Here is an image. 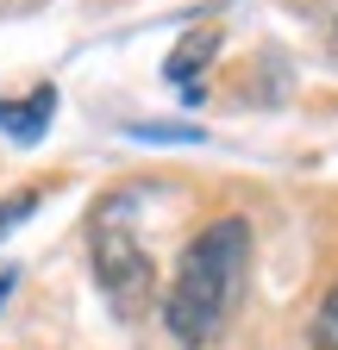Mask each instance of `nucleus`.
<instances>
[{"instance_id":"f257e3e1","label":"nucleus","mask_w":338,"mask_h":350,"mask_svg":"<svg viewBox=\"0 0 338 350\" xmlns=\"http://www.w3.org/2000/svg\"><path fill=\"white\" fill-rule=\"evenodd\" d=\"M244 262H250V226L244 219H213L200 226L176 262V282H169V300H163V325L176 344L200 350L213 344L238 306V288H244Z\"/></svg>"},{"instance_id":"f03ea898","label":"nucleus","mask_w":338,"mask_h":350,"mask_svg":"<svg viewBox=\"0 0 338 350\" xmlns=\"http://www.w3.org/2000/svg\"><path fill=\"white\" fill-rule=\"evenodd\" d=\"M94 275L107 288V300L119 306L125 319H138L151 306V288H157V269H151V250L132 238V226L119 219V200L101 206L94 219Z\"/></svg>"},{"instance_id":"7ed1b4c3","label":"nucleus","mask_w":338,"mask_h":350,"mask_svg":"<svg viewBox=\"0 0 338 350\" xmlns=\"http://www.w3.org/2000/svg\"><path fill=\"white\" fill-rule=\"evenodd\" d=\"M51 107H57V88H38L31 100H0V131H13L19 144H31V138H44V125H51Z\"/></svg>"},{"instance_id":"20e7f679","label":"nucleus","mask_w":338,"mask_h":350,"mask_svg":"<svg viewBox=\"0 0 338 350\" xmlns=\"http://www.w3.org/2000/svg\"><path fill=\"white\" fill-rule=\"evenodd\" d=\"M213 51H220V31H213V25L188 31V38L176 44V51H169V81H182L188 94H194V75L207 69V57H213Z\"/></svg>"},{"instance_id":"39448f33","label":"nucleus","mask_w":338,"mask_h":350,"mask_svg":"<svg viewBox=\"0 0 338 350\" xmlns=\"http://www.w3.org/2000/svg\"><path fill=\"white\" fill-rule=\"evenodd\" d=\"M313 350H338V288L320 300V313H313Z\"/></svg>"},{"instance_id":"423d86ee","label":"nucleus","mask_w":338,"mask_h":350,"mask_svg":"<svg viewBox=\"0 0 338 350\" xmlns=\"http://www.w3.org/2000/svg\"><path fill=\"white\" fill-rule=\"evenodd\" d=\"M31 206H38V194H13L7 206H0V232H7V226H19V219H25Z\"/></svg>"},{"instance_id":"0eeeda50","label":"nucleus","mask_w":338,"mask_h":350,"mask_svg":"<svg viewBox=\"0 0 338 350\" xmlns=\"http://www.w3.org/2000/svg\"><path fill=\"white\" fill-rule=\"evenodd\" d=\"M7 294H13V275H0V300H7Z\"/></svg>"}]
</instances>
